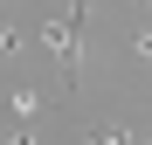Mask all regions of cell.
I'll return each mask as SVG.
<instances>
[{
	"label": "cell",
	"mask_w": 152,
	"mask_h": 145,
	"mask_svg": "<svg viewBox=\"0 0 152 145\" xmlns=\"http://www.w3.org/2000/svg\"><path fill=\"white\" fill-rule=\"evenodd\" d=\"M90 145H118V131H111V125H104V131H90Z\"/></svg>",
	"instance_id": "1"
},
{
	"label": "cell",
	"mask_w": 152,
	"mask_h": 145,
	"mask_svg": "<svg viewBox=\"0 0 152 145\" xmlns=\"http://www.w3.org/2000/svg\"><path fill=\"white\" fill-rule=\"evenodd\" d=\"M0 48H14V35H7V28H0Z\"/></svg>",
	"instance_id": "3"
},
{
	"label": "cell",
	"mask_w": 152,
	"mask_h": 145,
	"mask_svg": "<svg viewBox=\"0 0 152 145\" xmlns=\"http://www.w3.org/2000/svg\"><path fill=\"white\" fill-rule=\"evenodd\" d=\"M118 145H152V138H138V131H118Z\"/></svg>",
	"instance_id": "2"
}]
</instances>
